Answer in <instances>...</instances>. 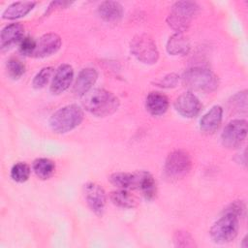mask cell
Returning <instances> with one entry per match:
<instances>
[{"label": "cell", "instance_id": "23", "mask_svg": "<svg viewBox=\"0 0 248 248\" xmlns=\"http://www.w3.org/2000/svg\"><path fill=\"white\" fill-rule=\"evenodd\" d=\"M109 180L118 189H124V190L135 189V182H136L135 172L134 173L115 172L110 175Z\"/></svg>", "mask_w": 248, "mask_h": 248}, {"label": "cell", "instance_id": "7", "mask_svg": "<svg viewBox=\"0 0 248 248\" xmlns=\"http://www.w3.org/2000/svg\"><path fill=\"white\" fill-rule=\"evenodd\" d=\"M132 54L144 64H154L159 58V52L153 39L147 34H140L133 38L130 44Z\"/></svg>", "mask_w": 248, "mask_h": 248}, {"label": "cell", "instance_id": "28", "mask_svg": "<svg viewBox=\"0 0 248 248\" xmlns=\"http://www.w3.org/2000/svg\"><path fill=\"white\" fill-rule=\"evenodd\" d=\"M36 45H37V41H35L33 38L31 37H24L19 44V51L23 54V55H28V56H32L35 48H36Z\"/></svg>", "mask_w": 248, "mask_h": 248}, {"label": "cell", "instance_id": "29", "mask_svg": "<svg viewBox=\"0 0 248 248\" xmlns=\"http://www.w3.org/2000/svg\"><path fill=\"white\" fill-rule=\"evenodd\" d=\"M224 211L231 212V213L236 215L237 217H241L244 214L245 206L241 201H235V202H232Z\"/></svg>", "mask_w": 248, "mask_h": 248}, {"label": "cell", "instance_id": "4", "mask_svg": "<svg viewBox=\"0 0 248 248\" xmlns=\"http://www.w3.org/2000/svg\"><path fill=\"white\" fill-rule=\"evenodd\" d=\"M198 11L199 6L193 1L175 2L168 16L167 22L173 30L177 31L178 33H182L188 29Z\"/></svg>", "mask_w": 248, "mask_h": 248}, {"label": "cell", "instance_id": "3", "mask_svg": "<svg viewBox=\"0 0 248 248\" xmlns=\"http://www.w3.org/2000/svg\"><path fill=\"white\" fill-rule=\"evenodd\" d=\"M183 84L196 91L212 92L219 84L218 78L209 69L194 67L188 69L182 76Z\"/></svg>", "mask_w": 248, "mask_h": 248}, {"label": "cell", "instance_id": "18", "mask_svg": "<svg viewBox=\"0 0 248 248\" xmlns=\"http://www.w3.org/2000/svg\"><path fill=\"white\" fill-rule=\"evenodd\" d=\"M98 14L107 22H117L123 15V7L115 1H105L98 7Z\"/></svg>", "mask_w": 248, "mask_h": 248}, {"label": "cell", "instance_id": "26", "mask_svg": "<svg viewBox=\"0 0 248 248\" xmlns=\"http://www.w3.org/2000/svg\"><path fill=\"white\" fill-rule=\"evenodd\" d=\"M53 74V68L52 67H45L43 68L34 78L33 79V86L34 88L40 89L43 88L46 84H47L48 80L51 78V75Z\"/></svg>", "mask_w": 248, "mask_h": 248}, {"label": "cell", "instance_id": "11", "mask_svg": "<svg viewBox=\"0 0 248 248\" xmlns=\"http://www.w3.org/2000/svg\"><path fill=\"white\" fill-rule=\"evenodd\" d=\"M61 39L55 33H47L43 35L36 45L33 57L43 58L55 53L61 46Z\"/></svg>", "mask_w": 248, "mask_h": 248}, {"label": "cell", "instance_id": "1", "mask_svg": "<svg viewBox=\"0 0 248 248\" xmlns=\"http://www.w3.org/2000/svg\"><path fill=\"white\" fill-rule=\"evenodd\" d=\"M82 97L84 108L98 117L108 116L114 113L119 107L118 98L105 89L90 90Z\"/></svg>", "mask_w": 248, "mask_h": 248}, {"label": "cell", "instance_id": "16", "mask_svg": "<svg viewBox=\"0 0 248 248\" xmlns=\"http://www.w3.org/2000/svg\"><path fill=\"white\" fill-rule=\"evenodd\" d=\"M24 28L19 23H11L5 26L1 31L0 46L1 48H7L12 45L20 42L24 37Z\"/></svg>", "mask_w": 248, "mask_h": 248}, {"label": "cell", "instance_id": "21", "mask_svg": "<svg viewBox=\"0 0 248 248\" xmlns=\"http://www.w3.org/2000/svg\"><path fill=\"white\" fill-rule=\"evenodd\" d=\"M32 169L41 179H48L55 170V164L46 158H39L33 162Z\"/></svg>", "mask_w": 248, "mask_h": 248}, {"label": "cell", "instance_id": "14", "mask_svg": "<svg viewBox=\"0 0 248 248\" xmlns=\"http://www.w3.org/2000/svg\"><path fill=\"white\" fill-rule=\"evenodd\" d=\"M98 78L97 71L93 68H85L82 69L76 79L74 85V93L77 96H84L87 92H89L96 82Z\"/></svg>", "mask_w": 248, "mask_h": 248}, {"label": "cell", "instance_id": "9", "mask_svg": "<svg viewBox=\"0 0 248 248\" xmlns=\"http://www.w3.org/2000/svg\"><path fill=\"white\" fill-rule=\"evenodd\" d=\"M83 196L89 208L96 215H102L107 202L105 190L96 183L88 182L83 187Z\"/></svg>", "mask_w": 248, "mask_h": 248}, {"label": "cell", "instance_id": "20", "mask_svg": "<svg viewBox=\"0 0 248 248\" xmlns=\"http://www.w3.org/2000/svg\"><path fill=\"white\" fill-rule=\"evenodd\" d=\"M36 2L33 1H18L12 3L3 13V18L16 19L25 16L35 7Z\"/></svg>", "mask_w": 248, "mask_h": 248}, {"label": "cell", "instance_id": "15", "mask_svg": "<svg viewBox=\"0 0 248 248\" xmlns=\"http://www.w3.org/2000/svg\"><path fill=\"white\" fill-rule=\"evenodd\" d=\"M223 109L220 106L212 107L201 119L200 128L206 134L214 133L220 126L222 121Z\"/></svg>", "mask_w": 248, "mask_h": 248}, {"label": "cell", "instance_id": "12", "mask_svg": "<svg viewBox=\"0 0 248 248\" xmlns=\"http://www.w3.org/2000/svg\"><path fill=\"white\" fill-rule=\"evenodd\" d=\"M74 78V70L68 64H63L58 67L51 81L50 91L53 94H61L66 91Z\"/></svg>", "mask_w": 248, "mask_h": 248}, {"label": "cell", "instance_id": "13", "mask_svg": "<svg viewBox=\"0 0 248 248\" xmlns=\"http://www.w3.org/2000/svg\"><path fill=\"white\" fill-rule=\"evenodd\" d=\"M135 189L139 190L146 200H153L157 194V186L151 173L145 170H140L135 172Z\"/></svg>", "mask_w": 248, "mask_h": 248}, {"label": "cell", "instance_id": "24", "mask_svg": "<svg viewBox=\"0 0 248 248\" xmlns=\"http://www.w3.org/2000/svg\"><path fill=\"white\" fill-rule=\"evenodd\" d=\"M30 175V168L27 164L23 162H18L15 164L11 170V177L14 181L22 183L25 182Z\"/></svg>", "mask_w": 248, "mask_h": 248}, {"label": "cell", "instance_id": "30", "mask_svg": "<svg viewBox=\"0 0 248 248\" xmlns=\"http://www.w3.org/2000/svg\"><path fill=\"white\" fill-rule=\"evenodd\" d=\"M178 82V76L175 74H169L158 82V85L165 88L174 87Z\"/></svg>", "mask_w": 248, "mask_h": 248}, {"label": "cell", "instance_id": "10", "mask_svg": "<svg viewBox=\"0 0 248 248\" xmlns=\"http://www.w3.org/2000/svg\"><path fill=\"white\" fill-rule=\"evenodd\" d=\"M174 108L182 116L191 118L199 114L202 105L196 95L191 92H185L175 100Z\"/></svg>", "mask_w": 248, "mask_h": 248}, {"label": "cell", "instance_id": "2", "mask_svg": "<svg viewBox=\"0 0 248 248\" xmlns=\"http://www.w3.org/2000/svg\"><path fill=\"white\" fill-rule=\"evenodd\" d=\"M83 120V111L77 105H68L57 109L49 118V126L55 133H67Z\"/></svg>", "mask_w": 248, "mask_h": 248}, {"label": "cell", "instance_id": "19", "mask_svg": "<svg viewBox=\"0 0 248 248\" xmlns=\"http://www.w3.org/2000/svg\"><path fill=\"white\" fill-rule=\"evenodd\" d=\"M190 49V42L183 33H175L167 43V50L171 55H184Z\"/></svg>", "mask_w": 248, "mask_h": 248}, {"label": "cell", "instance_id": "25", "mask_svg": "<svg viewBox=\"0 0 248 248\" xmlns=\"http://www.w3.org/2000/svg\"><path fill=\"white\" fill-rule=\"evenodd\" d=\"M7 71L12 78L17 79L24 74L25 66L20 60L16 58H12L7 61Z\"/></svg>", "mask_w": 248, "mask_h": 248}, {"label": "cell", "instance_id": "5", "mask_svg": "<svg viewBox=\"0 0 248 248\" xmlns=\"http://www.w3.org/2000/svg\"><path fill=\"white\" fill-rule=\"evenodd\" d=\"M238 229L239 217L231 212L224 211L222 217H220L211 227L209 234L215 243L225 244L235 238Z\"/></svg>", "mask_w": 248, "mask_h": 248}, {"label": "cell", "instance_id": "22", "mask_svg": "<svg viewBox=\"0 0 248 248\" xmlns=\"http://www.w3.org/2000/svg\"><path fill=\"white\" fill-rule=\"evenodd\" d=\"M111 202L122 208H133L137 205L136 198L128 190L119 189L110 194Z\"/></svg>", "mask_w": 248, "mask_h": 248}, {"label": "cell", "instance_id": "27", "mask_svg": "<svg viewBox=\"0 0 248 248\" xmlns=\"http://www.w3.org/2000/svg\"><path fill=\"white\" fill-rule=\"evenodd\" d=\"M174 245L177 247H193L195 246L194 239L187 232H176L173 237Z\"/></svg>", "mask_w": 248, "mask_h": 248}, {"label": "cell", "instance_id": "31", "mask_svg": "<svg viewBox=\"0 0 248 248\" xmlns=\"http://www.w3.org/2000/svg\"><path fill=\"white\" fill-rule=\"evenodd\" d=\"M232 104L236 105L237 108H243L244 110H246V108H247V93H246V91L239 92L238 94H236L233 97Z\"/></svg>", "mask_w": 248, "mask_h": 248}, {"label": "cell", "instance_id": "6", "mask_svg": "<svg viewBox=\"0 0 248 248\" xmlns=\"http://www.w3.org/2000/svg\"><path fill=\"white\" fill-rule=\"evenodd\" d=\"M192 161L188 152L174 150L169 154L164 166V175L169 181H177L185 177L191 170Z\"/></svg>", "mask_w": 248, "mask_h": 248}, {"label": "cell", "instance_id": "17", "mask_svg": "<svg viewBox=\"0 0 248 248\" xmlns=\"http://www.w3.org/2000/svg\"><path fill=\"white\" fill-rule=\"evenodd\" d=\"M145 108L152 115H161L169 108V100L166 95L160 92H150L145 100Z\"/></svg>", "mask_w": 248, "mask_h": 248}, {"label": "cell", "instance_id": "8", "mask_svg": "<svg viewBox=\"0 0 248 248\" xmlns=\"http://www.w3.org/2000/svg\"><path fill=\"white\" fill-rule=\"evenodd\" d=\"M247 135V121L234 119L227 124L222 135V144L227 148H236L241 145Z\"/></svg>", "mask_w": 248, "mask_h": 248}]
</instances>
